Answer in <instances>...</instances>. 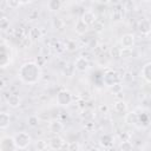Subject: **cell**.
<instances>
[{"label": "cell", "mask_w": 151, "mask_h": 151, "mask_svg": "<svg viewBox=\"0 0 151 151\" xmlns=\"http://www.w3.org/2000/svg\"><path fill=\"white\" fill-rule=\"evenodd\" d=\"M19 77L26 84H35L41 78L40 66L34 61H27L22 64L19 68Z\"/></svg>", "instance_id": "6da1fadb"}, {"label": "cell", "mask_w": 151, "mask_h": 151, "mask_svg": "<svg viewBox=\"0 0 151 151\" xmlns=\"http://www.w3.org/2000/svg\"><path fill=\"white\" fill-rule=\"evenodd\" d=\"M0 48H1V54H0V66L2 68H5L13 59V53H12V50L11 47L5 42L2 41L1 45H0Z\"/></svg>", "instance_id": "7a4b0ae2"}, {"label": "cell", "mask_w": 151, "mask_h": 151, "mask_svg": "<svg viewBox=\"0 0 151 151\" xmlns=\"http://www.w3.org/2000/svg\"><path fill=\"white\" fill-rule=\"evenodd\" d=\"M14 140H15L17 147L20 149V150H24L31 144V136L27 132L21 131V132H18L14 136Z\"/></svg>", "instance_id": "3957f363"}, {"label": "cell", "mask_w": 151, "mask_h": 151, "mask_svg": "<svg viewBox=\"0 0 151 151\" xmlns=\"http://www.w3.org/2000/svg\"><path fill=\"white\" fill-rule=\"evenodd\" d=\"M17 144L14 137L5 136L0 140V151H17Z\"/></svg>", "instance_id": "277c9868"}, {"label": "cell", "mask_w": 151, "mask_h": 151, "mask_svg": "<svg viewBox=\"0 0 151 151\" xmlns=\"http://www.w3.org/2000/svg\"><path fill=\"white\" fill-rule=\"evenodd\" d=\"M73 100V97H72V93L67 90H61L57 93V103L61 106H67L72 103Z\"/></svg>", "instance_id": "5b68a950"}, {"label": "cell", "mask_w": 151, "mask_h": 151, "mask_svg": "<svg viewBox=\"0 0 151 151\" xmlns=\"http://www.w3.org/2000/svg\"><path fill=\"white\" fill-rule=\"evenodd\" d=\"M64 145H65L64 139H63L60 136H58V134L53 136V137L50 139V142H48V147L52 149V150H54V151L61 150V149L64 147Z\"/></svg>", "instance_id": "8992f818"}, {"label": "cell", "mask_w": 151, "mask_h": 151, "mask_svg": "<svg viewBox=\"0 0 151 151\" xmlns=\"http://www.w3.org/2000/svg\"><path fill=\"white\" fill-rule=\"evenodd\" d=\"M90 67V63L87 60V58L85 57H78L74 61V68L79 72H85L87 71Z\"/></svg>", "instance_id": "52a82bcc"}, {"label": "cell", "mask_w": 151, "mask_h": 151, "mask_svg": "<svg viewBox=\"0 0 151 151\" xmlns=\"http://www.w3.org/2000/svg\"><path fill=\"white\" fill-rule=\"evenodd\" d=\"M103 80H104V83H105L106 86L111 87V86L118 84V74H117L116 72H113V71H107V72L104 74Z\"/></svg>", "instance_id": "ba28073f"}, {"label": "cell", "mask_w": 151, "mask_h": 151, "mask_svg": "<svg viewBox=\"0 0 151 151\" xmlns=\"http://www.w3.org/2000/svg\"><path fill=\"white\" fill-rule=\"evenodd\" d=\"M138 31L143 35H147L151 33V21L147 19H142L138 24Z\"/></svg>", "instance_id": "9c48e42d"}, {"label": "cell", "mask_w": 151, "mask_h": 151, "mask_svg": "<svg viewBox=\"0 0 151 151\" xmlns=\"http://www.w3.org/2000/svg\"><path fill=\"white\" fill-rule=\"evenodd\" d=\"M120 44H122V47L124 48H132L134 45V35L130 33L124 34L120 39Z\"/></svg>", "instance_id": "30bf717a"}, {"label": "cell", "mask_w": 151, "mask_h": 151, "mask_svg": "<svg viewBox=\"0 0 151 151\" xmlns=\"http://www.w3.org/2000/svg\"><path fill=\"white\" fill-rule=\"evenodd\" d=\"M87 26H91V25H94L97 22V19H96V14L92 12V11H86L83 13L81 18H80Z\"/></svg>", "instance_id": "8fae6325"}, {"label": "cell", "mask_w": 151, "mask_h": 151, "mask_svg": "<svg viewBox=\"0 0 151 151\" xmlns=\"http://www.w3.org/2000/svg\"><path fill=\"white\" fill-rule=\"evenodd\" d=\"M48 130L52 133H54V134H59L64 130V124L60 120H57V119L55 120H52L50 123V125H48Z\"/></svg>", "instance_id": "7c38bea8"}, {"label": "cell", "mask_w": 151, "mask_h": 151, "mask_svg": "<svg viewBox=\"0 0 151 151\" xmlns=\"http://www.w3.org/2000/svg\"><path fill=\"white\" fill-rule=\"evenodd\" d=\"M6 101H7V104H8L9 107L15 109V107H18V106L20 105L21 99H20V97H19L18 94H15V93H11V94L7 97Z\"/></svg>", "instance_id": "4fadbf2b"}, {"label": "cell", "mask_w": 151, "mask_h": 151, "mask_svg": "<svg viewBox=\"0 0 151 151\" xmlns=\"http://www.w3.org/2000/svg\"><path fill=\"white\" fill-rule=\"evenodd\" d=\"M87 29H88V26H87L81 19H78L77 22H76V25H74V31H76V33L79 34V35H83V34H85V33L87 32Z\"/></svg>", "instance_id": "5bb4252c"}, {"label": "cell", "mask_w": 151, "mask_h": 151, "mask_svg": "<svg viewBox=\"0 0 151 151\" xmlns=\"http://www.w3.org/2000/svg\"><path fill=\"white\" fill-rule=\"evenodd\" d=\"M11 124V117L8 113L6 112H1L0 113V129L1 130H6Z\"/></svg>", "instance_id": "9a60e30c"}, {"label": "cell", "mask_w": 151, "mask_h": 151, "mask_svg": "<svg viewBox=\"0 0 151 151\" xmlns=\"http://www.w3.org/2000/svg\"><path fill=\"white\" fill-rule=\"evenodd\" d=\"M41 35H42V32H41V29L38 28V27H32V28L29 29V32H28V39L32 40V41L39 40V39L41 38Z\"/></svg>", "instance_id": "2e32d148"}, {"label": "cell", "mask_w": 151, "mask_h": 151, "mask_svg": "<svg viewBox=\"0 0 151 151\" xmlns=\"http://www.w3.org/2000/svg\"><path fill=\"white\" fill-rule=\"evenodd\" d=\"M125 122L130 125H136L137 123H139V114L136 112H129L125 116Z\"/></svg>", "instance_id": "e0dca14e"}, {"label": "cell", "mask_w": 151, "mask_h": 151, "mask_svg": "<svg viewBox=\"0 0 151 151\" xmlns=\"http://www.w3.org/2000/svg\"><path fill=\"white\" fill-rule=\"evenodd\" d=\"M142 77L147 83L151 84V63H147V64H145L143 66V68H142Z\"/></svg>", "instance_id": "ac0fdd59"}, {"label": "cell", "mask_w": 151, "mask_h": 151, "mask_svg": "<svg viewBox=\"0 0 151 151\" xmlns=\"http://www.w3.org/2000/svg\"><path fill=\"white\" fill-rule=\"evenodd\" d=\"M114 111L118 113H125L127 111V104L124 100H117L114 103Z\"/></svg>", "instance_id": "d6986e66"}, {"label": "cell", "mask_w": 151, "mask_h": 151, "mask_svg": "<svg viewBox=\"0 0 151 151\" xmlns=\"http://www.w3.org/2000/svg\"><path fill=\"white\" fill-rule=\"evenodd\" d=\"M61 6H63V2H61L60 0H50V1L47 2V7H48V9L52 11V12L59 11V9L61 8Z\"/></svg>", "instance_id": "ffe728a7"}, {"label": "cell", "mask_w": 151, "mask_h": 151, "mask_svg": "<svg viewBox=\"0 0 151 151\" xmlns=\"http://www.w3.org/2000/svg\"><path fill=\"white\" fill-rule=\"evenodd\" d=\"M100 144L104 147H110L113 144V138L111 134H104L100 137Z\"/></svg>", "instance_id": "44dd1931"}, {"label": "cell", "mask_w": 151, "mask_h": 151, "mask_svg": "<svg viewBox=\"0 0 151 151\" xmlns=\"http://www.w3.org/2000/svg\"><path fill=\"white\" fill-rule=\"evenodd\" d=\"M52 25H53V27H54L55 29L61 31V29L64 28V26H65V22H64V20H63L61 18H53Z\"/></svg>", "instance_id": "7402d4cb"}, {"label": "cell", "mask_w": 151, "mask_h": 151, "mask_svg": "<svg viewBox=\"0 0 151 151\" xmlns=\"http://www.w3.org/2000/svg\"><path fill=\"white\" fill-rule=\"evenodd\" d=\"M47 146H48V144L44 139H39V140L35 142V149H37V151H46Z\"/></svg>", "instance_id": "603a6c76"}, {"label": "cell", "mask_w": 151, "mask_h": 151, "mask_svg": "<svg viewBox=\"0 0 151 151\" xmlns=\"http://www.w3.org/2000/svg\"><path fill=\"white\" fill-rule=\"evenodd\" d=\"M29 1H25V2H22V1H13V0H8V1H6V5L9 7V8H12V9H15V8H18L19 6H21V5H26V4H28Z\"/></svg>", "instance_id": "cb8c5ba5"}, {"label": "cell", "mask_w": 151, "mask_h": 151, "mask_svg": "<svg viewBox=\"0 0 151 151\" xmlns=\"http://www.w3.org/2000/svg\"><path fill=\"white\" fill-rule=\"evenodd\" d=\"M132 54H133L132 48H124V47L120 48V54H119L120 58H131Z\"/></svg>", "instance_id": "d4e9b609"}, {"label": "cell", "mask_w": 151, "mask_h": 151, "mask_svg": "<svg viewBox=\"0 0 151 151\" xmlns=\"http://www.w3.org/2000/svg\"><path fill=\"white\" fill-rule=\"evenodd\" d=\"M123 19V14L119 9H113L111 13V20L112 21H120Z\"/></svg>", "instance_id": "484cf974"}, {"label": "cell", "mask_w": 151, "mask_h": 151, "mask_svg": "<svg viewBox=\"0 0 151 151\" xmlns=\"http://www.w3.org/2000/svg\"><path fill=\"white\" fill-rule=\"evenodd\" d=\"M27 124H28L31 127H35V126H38V124H39V118H38V116H35V114L29 116L28 119H27Z\"/></svg>", "instance_id": "4316f807"}, {"label": "cell", "mask_w": 151, "mask_h": 151, "mask_svg": "<svg viewBox=\"0 0 151 151\" xmlns=\"http://www.w3.org/2000/svg\"><path fill=\"white\" fill-rule=\"evenodd\" d=\"M133 150V145L130 140L127 142H122L120 144V151H132Z\"/></svg>", "instance_id": "83f0119b"}, {"label": "cell", "mask_w": 151, "mask_h": 151, "mask_svg": "<svg viewBox=\"0 0 151 151\" xmlns=\"http://www.w3.org/2000/svg\"><path fill=\"white\" fill-rule=\"evenodd\" d=\"M65 48L68 50V51H74L77 48V44L74 40H67L66 45H65Z\"/></svg>", "instance_id": "f1b7e54d"}, {"label": "cell", "mask_w": 151, "mask_h": 151, "mask_svg": "<svg viewBox=\"0 0 151 151\" xmlns=\"http://www.w3.org/2000/svg\"><path fill=\"white\" fill-rule=\"evenodd\" d=\"M0 27H1L2 29H6V28L9 27V21H8V19H7L6 17H2V18L0 19Z\"/></svg>", "instance_id": "f546056e"}, {"label": "cell", "mask_w": 151, "mask_h": 151, "mask_svg": "<svg viewBox=\"0 0 151 151\" xmlns=\"http://www.w3.org/2000/svg\"><path fill=\"white\" fill-rule=\"evenodd\" d=\"M67 147H68V151H78L79 150V144L77 142H71V143H68Z\"/></svg>", "instance_id": "4dcf8cb0"}, {"label": "cell", "mask_w": 151, "mask_h": 151, "mask_svg": "<svg viewBox=\"0 0 151 151\" xmlns=\"http://www.w3.org/2000/svg\"><path fill=\"white\" fill-rule=\"evenodd\" d=\"M98 110L100 111V113H107L109 112V106L106 104H99Z\"/></svg>", "instance_id": "1f68e13d"}, {"label": "cell", "mask_w": 151, "mask_h": 151, "mask_svg": "<svg viewBox=\"0 0 151 151\" xmlns=\"http://www.w3.org/2000/svg\"><path fill=\"white\" fill-rule=\"evenodd\" d=\"M119 137H120L122 142H127V140H129V138H130V134H129V133H126V132H124V133H120V134H119Z\"/></svg>", "instance_id": "d6a6232c"}, {"label": "cell", "mask_w": 151, "mask_h": 151, "mask_svg": "<svg viewBox=\"0 0 151 151\" xmlns=\"http://www.w3.org/2000/svg\"><path fill=\"white\" fill-rule=\"evenodd\" d=\"M111 90H112L114 93H117V92H119V91L122 90V86H120V84H116V85L111 86Z\"/></svg>", "instance_id": "836d02e7"}, {"label": "cell", "mask_w": 151, "mask_h": 151, "mask_svg": "<svg viewBox=\"0 0 151 151\" xmlns=\"http://www.w3.org/2000/svg\"><path fill=\"white\" fill-rule=\"evenodd\" d=\"M34 17H38V12L37 11H32L28 14V19H31V20H34Z\"/></svg>", "instance_id": "e575fe53"}, {"label": "cell", "mask_w": 151, "mask_h": 151, "mask_svg": "<svg viewBox=\"0 0 151 151\" xmlns=\"http://www.w3.org/2000/svg\"><path fill=\"white\" fill-rule=\"evenodd\" d=\"M87 151H99V149H97V147H90Z\"/></svg>", "instance_id": "d590c367"}, {"label": "cell", "mask_w": 151, "mask_h": 151, "mask_svg": "<svg viewBox=\"0 0 151 151\" xmlns=\"http://www.w3.org/2000/svg\"><path fill=\"white\" fill-rule=\"evenodd\" d=\"M150 122H151V119H150Z\"/></svg>", "instance_id": "8d00e7d4"}, {"label": "cell", "mask_w": 151, "mask_h": 151, "mask_svg": "<svg viewBox=\"0 0 151 151\" xmlns=\"http://www.w3.org/2000/svg\"><path fill=\"white\" fill-rule=\"evenodd\" d=\"M150 137H151V134H150Z\"/></svg>", "instance_id": "74e56055"}]
</instances>
